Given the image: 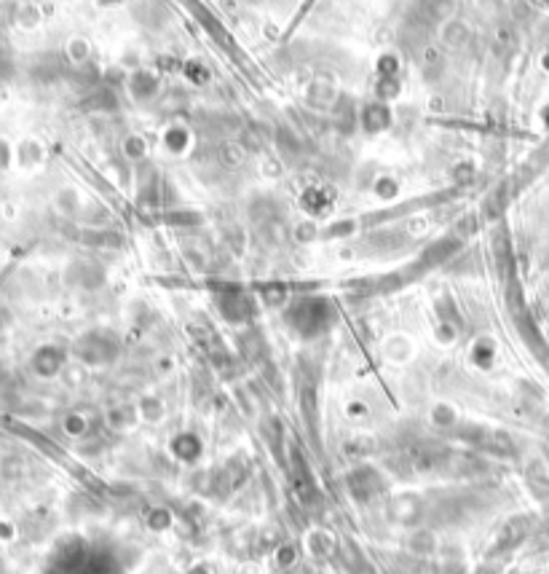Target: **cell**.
<instances>
[{
    "label": "cell",
    "mask_w": 549,
    "mask_h": 574,
    "mask_svg": "<svg viewBox=\"0 0 549 574\" xmlns=\"http://www.w3.org/2000/svg\"><path fill=\"white\" fill-rule=\"evenodd\" d=\"M161 145L171 156H185L193 145V132L183 123H171L161 132Z\"/></svg>",
    "instance_id": "obj_1"
}]
</instances>
